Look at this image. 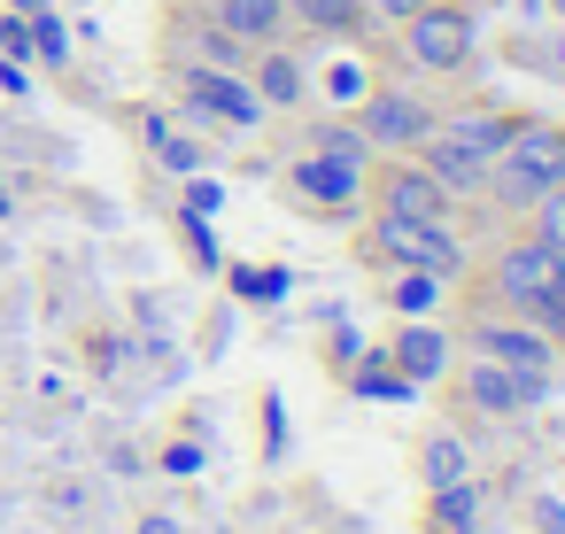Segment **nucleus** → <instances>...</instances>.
I'll use <instances>...</instances> for the list:
<instances>
[{
  "label": "nucleus",
  "mask_w": 565,
  "mask_h": 534,
  "mask_svg": "<svg viewBox=\"0 0 565 534\" xmlns=\"http://www.w3.org/2000/svg\"><path fill=\"white\" fill-rule=\"evenodd\" d=\"M565 186V125H542V117H511L495 163H488V186L503 210H534L542 194Z\"/></svg>",
  "instance_id": "1"
},
{
  "label": "nucleus",
  "mask_w": 565,
  "mask_h": 534,
  "mask_svg": "<svg viewBox=\"0 0 565 534\" xmlns=\"http://www.w3.org/2000/svg\"><path fill=\"white\" fill-rule=\"evenodd\" d=\"M364 256L387 264V271H426V279H457L465 271V248H457L449 225H418V217H387V210H372Z\"/></svg>",
  "instance_id": "2"
},
{
  "label": "nucleus",
  "mask_w": 565,
  "mask_h": 534,
  "mask_svg": "<svg viewBox=\"0 0 565 534\" xmlns=\"http://www.w3.org/2000/svg\"><path fill=\"white\" fill-rule=\"evenodd\" d=\"M480 47V17L465 0H426L418 17H403V55L426 71V78H457Z\"/></svg>",
  "instance_id": "3"
},
{
  "label": "nucleus",
  "mask_w": 565,
  "mask_h": 534,
  "mask_svg": "<svg viewBox=\"0 0 565 534\" xmlns=\"http://www.w3.org/2000/svg\"><path fill=\"white\" fill-rule=\"evenodd\" d=\"M557 279H565V256L542 248V241H511V248L495 256V271H488V287H495L519 318H534V310L557 295Z\"/></svg>",
  "instance_id": "4"
},
{
  "label": "nucleus",
  "mask_w": 565,
  "mask_h": 534,
  "mask_svg": "<svg viewBox=\"0 0 565 534\" xmlns=\"http://www.w3.org/2000/svg\"><path fill=\"white\" fill-rule=\"evenodd\" d=\"M372 186V202L387 210V217H418V225H449V186L426 171V163H387L380 179H364Z\"/></svg>",
  "instance_id": "5"
},
{
  "label": "nucleus",
  "mask_w": 565,
  "mask_h": 534,
  "mask_svg": "<svg viewBox=\"0 0 565 534\" xmlns=\"http://www.w3.org/2000/svg\"><path fill=\"white\" fill-rule=\"evenodd\" d=\"M356 132H364V148L411 156V148L434 132V109H426V102H411V94H364V109H356Z\"/></svg>",
  "instance_id": "6"
},
{
  "label": "nucleus",
  "mask_w": 565,
  "mask_h": 534,
  "mask_svg": "<svg viewBox=\"0 0 565 534\" xmlns=\"http://www.w3.org/2000/svg\"><path fill=\"white\" fill-rule=\"evenodd\" d=\"M287 186L302 194V210H326V217H349L356 202H364V163H341V156H302L295 171H287Z\"/></svg>",
  "instance_id": "7"
},
{
  "label": "nucleus",
  "mask_w": 565,
  "mask_h": 534,
  "mask_svg": "<svg viewBox=\"0 0 565 534\" xmlns=\"http://www.w3.org/2000/svg\"><path fill=\"white\" fill-rule=\"evenodd\" d=\"M472 341H480V356H495V364H511V372H542V380H550V364H557V341H550L542 325H519V318H480Z\"/></svg>",
  "instance_id": "8"
},
{
  "label": "nucleus",
  "mask_w": 565,
  "mask_h": 534,
  "mask_svg": "<svg viewBox=\"0 0 565 534\" xmlns=\"http://www.w3.org/2000/svg\"><path fill=\"white\" fill-rule=\"evenodd\" d=\"M179 86H186V102H194L202 117H217V125H256V117H264V102H256L241 78H225L217 63H186Z\"/></svg>",
  "instance_id": "9"
},
{
  "label": "nucleus",
  "mask_w": 565,
  "mask_h": 534,
  "mask_svg": "<svg viewBox=\"0 0 565 534\" xmlns=\"http://www.w3.org/2000/svg\"><path fill=\"white\" fill-rule=\"evenodd\" d=\"M202 17L233 47H279L287 40V0H202Z\"/></svg>",
  "instance_id": "10"
},
{
  "label": "nucleus",
  "mask_w": 565,
  "mask_h": 534,
  "mask_svg": "<svg viewBox=\"0 0 565 534\" xmlns=\"http://www.w3.org/2000/svg\"><path fill=\"white\" fill-rule=\"evenodd\" d=\"M542 372H511V364H495V356H480L472 372H465V395L480 403V410H495V418H511V410H526V403H542Z\"/></svg>",
  "instance_id": "11"
},
{
  "label": "nucleus",
  "mask_w": 565,
  "mask_h": 534,
  "mask_svg": "<svg viewBox=\"0 0 565 534\" xmlns=\"http://www.w3.org/2000/svg\"><path fill=\"white\" fill-rule=\"evenodd\" d=\"M503 132H511L503 109H449V117H434V140L457 148V156H472V163H495Z\"/></svg>",
  "instance_id": "12"
},
{
  "label": "nucleus",
  "mask_w": 565,
  "mask_h": 534,
  "mask_svg": "<svg viewBox=\"0 0 565 534\" xmlns=\"http://www.w3.org/2000/svg\"><path fill=\"white\" fill-rule=\"evenodd\" d=\"M264 109H295L302 94H310V78H302V63L287 55V47H256V86H248Z\"/></svg>",
  "instance_id": "13"
},
{
  "label": "nucleus",
  "mask_w": 565,
  "mask_h": 534,
  "mask_svg": "<svg viewBox=\"0 0 565 534\" xmlns=\"http://www.w3.org/2000/svg\"><path fill=\"white\" fill-rule=\"evenodd\" d=\"M395 372H403V380H434V372H449V333H434V325H403V333H395Z\"/></svg>",
  "instance_id": "14"
},
{
  "label": "nucleus",
  "mask_w": 565,
  "mask_h": 534,
  "mask_svg": "<svg viewBox=\"0 0 565 534\" xmlns=\"http://www.w3.org/2000/svg\"><path fill=\"white\" fill-rule=\"evenodd\" d=\"M287 24L326 32V40H349V32H364V0H287Z\"/></svg>",
  "instance_id": "15"
},
{
  "label": "nucleus",
  "mask_w": 565,
  "mask_h": 534,
  "mask_svg": "<svg viewBox=\"0 0 565 534\" xmlns=\"http://www.w3.org/2000/svg\"><path fill=\"white\" fill-rule=\"evenodd\" d=\"M148 148H156L171 171H202V148H194L186 132H171V117H148Z\"/></svg>",
  "instance_id": "16"
},
{
  "label": "nucleus",
  "mask_w": 565,
  "mask_h": 534,
  "mask_svg": "<svg viewBox=\"0 0 565 534\" xmlns=\"http://www.w3.org/2000/svg\"><path fill=\"white\" fill-rule=\"evenodd\" d=\"M310 148H318V156H341V163H364V132H356V125H326Z\"/></svg>",
  "instance_id": "17"
},
{
  "label": "nucleus",
  "mask_w": 565,
  "mask_h": 534,
  "mask_svg": "<svg viewBox=\"0 0 565 534\" xmlns=\"http://www.w3.org/2000/svg\"><path fill=\"white\" fill-rule=\"evenodd\" d=\"M426 472H434V488L465 480V449H457V441H434V449H426Z\"/></svg>",
  "instance_id": "18"
},
{
  "label": "nucleus",
  "mask_w": 565,
  "mask_h": 534,
  "mask_svg": "<svg viewBox=\"0 0 565 534\" xmlns=\"http://www.w3.org/2000/svg\"><path fill=\"white\" fill-rule=\"evenodd\" d=\"M395 302H403V310H434V279H426V271H403V279H395Z\"/></svg>",
  "instance_id": "19"
},
{
  "label": "nucleus",
  "mask_w": 565,
  "mask_h": 534,
  "mask_svg": "<svg viewBox=\"0 0 565 534\" xmlns=\"http://www.w3.org/2000/svg\"><path fill=\"white\" fill-rule=\"evenodd\" d=\"M534 325H542V333H550V341L565 349V279H557V295H550V302L534 310Z\"/></svg>",
  "instance_id": "20"
},
{
  "label": "nucleus",
  "mask_w": 565,
  "mask_h": 534,
  "mask_svg": "<svg viewBox=\"0 0 565 534\" xmlns=\"http://www.w3.org/2000/svg\"><path fill=\"white\" fill-rule=\"evenodd\" d=\"M426 0H364V17H380V24H403V17H418Z\"/></svg>",
  "instance_id": "21"
},
{
  "label": "nucleus",
  "mask_w": 565,
  "mask_h": 534,
  "mask_svg": "<svg viewBox=\"0 0 565 534\" xmlns=\"http://www.w3.org/2000/svg\"><path fill=\"white\" fill-rule=\"evenodd\" d=\"M557 194H565V186H557Z\"/></svg>",
  "instance_id": "22"
}]
</instances>
